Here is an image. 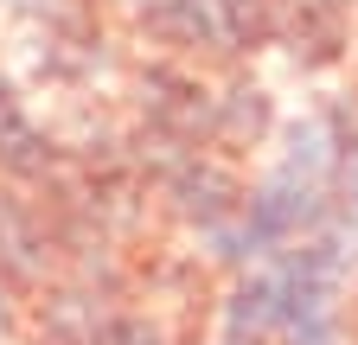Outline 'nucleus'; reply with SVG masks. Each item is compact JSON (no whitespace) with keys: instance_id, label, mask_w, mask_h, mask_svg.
<instances>
[{"instance_id":"4","label":"nucleus","mask_w":358,"mask_h":345,"mask_svg":"<svg viewBox=\"0 0 358 345\" xmlns=\"http://www.w3.org/2000/svg\"><path fill=\"white\" fill-rule=\"evenodd\" d=\"M352 186H358V166H352Z\"/></svg>"},{"instance_id":"3","label":"nucleus","mask_w":358,"mask_h":345,"mask_svg":"<svg viewBox=\"0 0 358 345\" xmlns=\"http://www.w3.org/2000/svg\"><path fill=\"white\" fill-rule=\"evenodd\" d=\"M45 166H52V135L32 122L26 96L0 77V172H13V179H38Z\"/></svg>"},{"instance_id":"2","label":"nucleus","mask_w":358,"mask_h":345,"mask_svg":"<svg viewBox=\"0 0 358 345\" xmlns=\"http://www.w3.org/2000/svg\"><path fill=\"white\" fill-rule=\"evenodd\" d=\"M275 45H288L301 58V45H320L313 64H327L352 45V0H282L275 20Z\"/></svg>"},{"instance_id":"1","label":"nucleus","mask_w":358,"mask_h":345,"mask_svg":"<svg viewBox=\"0 0 358 345\" xmlns=\"http://www.w3.org/2000/svg\"><path fill=\"white\" fill-rule=\"evenodd\" d=\"M275 20L282 0H154L148 13H134V26L173 58H217V64L275 45Z\"/></svg>"}]
</instances>
